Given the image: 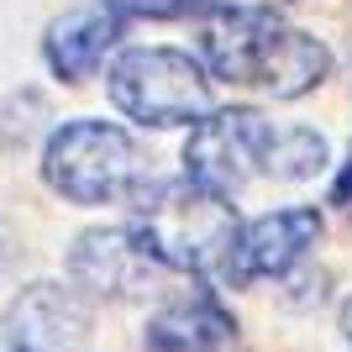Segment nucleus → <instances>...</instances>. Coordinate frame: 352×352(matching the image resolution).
I'll use <instances>...</instances> for the list:
<instances>
[{
    "mask_svg": "<svg viewBox=\"0 0 352 352\" xmlns=\"http://www.w3.org/2000/svg\"><path fill=\"white\" fill-rule=\"evenodd\" d=\"M206 63L216 79L258 85L279 100H294V95H305L326 79L331 53H326L321 37L284 27L263 6H236L206 27Z\"/></svg>",
    "mask_w": 352,
    "mask_h": 352,
    "instance_id": "nucleus-1",
    "label": "nucleus"
},
{
    "mask_svg": "<svg viewBox=\"0 0 352 352\" xmlns=\"http://www.w3.org/2000/svg\"><path fill=\"white\" fill-rule=\"evenodd\" d=\"M137 232L174 274L221 279L242 226H236L226 195L206 190L195 179H174V184H147L137 195Z\"/></svg>",
    "mask_w": 352,
    "mask_h": 352,
    "instance_id": "nucleus-2",
    "label": "nucleus"
},
{
    "mask_svg": "<svg viewBox=\"0 0 352 352\" xmlns=\"http://www.w3.org/2000/svg\"><path fill=\"white\" fill-rule=\"evenodd\" d=\"M43 179L74 206H137L147 168L137 142L111 121H69L43 147Z\"/></svg>",
    "mask_w": 352,
    "mask_h": 352,
    "instance_id": "nucleus-3",
    "label": "nucleus"
},
{
    "mask_svg": "<svg viewBox=\"0 0 352 352\" xmlns=\"http://www.w3.org/2000/svg\"><path fill=\"white\" fill-rule=\"evenodd\" d=\"M111 100L142 126H200L210 116V74L179 47H132L111 63Z\"/></svg>",
    "mask_w": 352,
    "mask_h": 352,
    "instance_id": "nucleus-4",
    "label": "nucleus"
},
{
    "mask_svg": "<svg viewBox=\"0 0 352 352\" xmlns=\"http://www.w3.org/2000/svg\"><path fill=\"white\" fill-rule=\"evenodd\" d=\"M174 268L147 248L137 226H95L69 248V279L79 294L95 300H147L168 289Z\"/></svg>",
    "mask_w": 352,
    "mask_h": 352,
    "instance_id": "nucleus-5",
    "label": "nucleus"
},
{
    "mask_svg": "<svg viewBox=\"0 0 352 352\" xmlns=\"http://www.w3.org/2000/svg\"><path fill=\"white\" fill-rule=\"evenodd\" d=\"M268 137H274V121H263L252 105L210 111L184 142V179L232 200L252 174H263Z\"/></svg>",
    "mask_w": 352,
    "mask_h": 352,
    "instance_id": "nucleus-6",
    "label": "nucleus"
},
{
    "mask_svg": "<svg viewBox=\"0 0 352 352\" xmlns=\"http://www.w3.org/2000/svg\"><path fill=\"white\" fill-rule=\"evenodd\" d=\"M321 236V210L316 206H289V210H268V216L248 221L232 242V258L221 268V284H252V279H279L289 274Z\"/></svg>",
    "mask_w": 352,
    "mask_h": 352,
    "instance_id": "nucleus-7",
    "label": "nucleus"
},
{
    "mask_svg": "<svg viewBox=\"0 0 352 352\" xmlns=\"http://www.w3.org/2000/svg\"><path fill=\"white\" fill-rule=\"evenodd\" d=\"M0 331L11 352H85L89 305L79 289H63V284H27L6 305Z\"/></svg>",
    "mask_w": 352,
    "mask_h": 352,
    "instance_id": "nucleus-8",
    "label": "nucleus"
},
{
    "mask_svg": "<svg viewBox=\"0 0 352 352\" xmlns=\"http://www.w3.org/2000/svg\"><path fill=\"white\" fill-rule=\"evenodd\" d=\"M116 47H121V11L89 6V11L58 16V21L47 27L43 53H47V63H53V74H63V79H89Z\"/></svg>",
    "mask_w": 352,
    "mask_h": 352,
    "instance_id": "nucleus-9",
    "label": "nucleus"
},
{
    "mask_svg": "<svg viewBox=\"0 0 352 352\" xmlns=\"http://www.w3.org/2000/svg\"><path fill=\"white\" fill-rule=\"evenodd\" d=\"M232 337V310H221L210 294H179L147 321V352H226Z\"/></svg>",
    "mask_w": 352,
    "mask_h": 352,
    "instance_id": "nucleus-10",
    "label": "nucleus"
},
{
    "mask_svg": "<svg viewBox=\"0 0 352 352\" xmlns=\"http://www.w3.org/2000/svg\"><path fill=\"white\" fill-rule=\"evenodd\" d=\"M326 168V137L310 126H274L263 153V174L268 179H310Z\"/></svg>",
    "mask_w": 352,
    "mask_h": 352,
    "instance_id": "nucleus-11",
    "label": "nucleus"
},
{
    "mask_svg": "<svg viewBox=\"0 0 352 352\" xmlns=\"http://www.w3.org/2000/svg\"><path fill=\"white\" fill-rule=\"evenodd\" d=\"M121 16H184V11H200V6H216V0H100Z\"/></svg>",
    "mask_w": 352,
    "mask_h": 352,
    "instance_id": "nucleus-12",
    "label": "nucleus"
},
{
    "mask_svg": "<svg viewBox=\"0 0 352 352\" xmlns=\"http://www.w3.org/2000/svg\"><path fill=\"white\" fill-rule=\"evenodd\" d=\"M16 258H21V232H16L11 221L0 216V279L16 268Z\"/></svg>",
    "mask_w": 352,
    "mask_h": 352,
    "instance_id": "nucleus-13",
    "label": "nucleus"
},
{
    "mask_svg": "<svg viewBox=\"0 0 352 352\" xmlns=\"http://www.w3.org/2000/svg\"><path fill=\"white\" fill-rule=\"evenodd\" d=\"M331 200H337V206H347V200H352V158H347V168H342L337 190H331Z\"/></svg>",
    "mask_w": 352,
    "mask_h": 352,
    "instance_id": "nucleus-14",
    "label": "nucleus"
},
{
    "mask_svg": "<svg viewBox=\"0 0 352 352\" xmlns=\"http://www.w3.org/2000/svg\"><path fill=\"white\" fill-rule=\"evenodd\" d=\"M342 337H347V347H352V294H347V305H342Z\"/></svg>",
    "mask_w": 352,
    "mask_h": 352,
    "instance_id": "nucleus-15",
    "label": "nucleus"
}]
</instances>
